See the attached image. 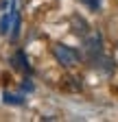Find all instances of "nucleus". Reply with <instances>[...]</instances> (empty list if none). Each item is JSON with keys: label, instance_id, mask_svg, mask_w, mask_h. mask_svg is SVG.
I'll return each mask as SVG.
<instances>
[{"label": "nucleus", "instance_id": "f257e3e1", "mask_svg": "<svg viewBox=\"0 0 118 122\" xmlns=\"http://www.w3.org/2000/svg\"><path fill=\"white\" fill-rule=\"evenodd\" d=\"M53 57H55L57 63L64 66V68H75L79 61H81L79 50L70 48V46H66V44H55L53 46Z\"/></svg>", "mask_w": 118, "mask_h": 122}, {"label": "nucleus", "instance_id": "f03ea898", "mask_svg": "<svg viewBox=\"0 0 118 122\" xmlns=\"http://www.w3.org/2000/svg\"><path fill=\"white\" fill-rule=\"evenodd\" d=\"M81 50L85 55V59H92L94 55H101L103 52V35L101 33H87L83 37V46H81Z\"/></svg>", "mask_w": 118, "mask_h": 122}, {"label": "nucleus", "instance_id": "7ed1b4c3", "mask_svg": "<svg viewBox=\"0 0 118 122\" xmlns=\"http://www.w3.org/2000/svg\"><path fill=\"white\" fill-rule=\"evenodd\" d=\"M87 63H90V68L92 70H96L98 74H103V76H112L114 74V59L112 57H107V55H94L92 59H87Z\"/></svg>", "mask_w": 118, "mask_h": 122}, {"label": "nucleus", "instance_id": "20e7f679", "mask_svg": "<svg viewBox=\"0 0 118 122\" xmlns=\"http://www.w3.org/2000/svg\"><path fill=\"white\" fill-rule=\"evenodd\" d=\"M18 0H11V30H9V39L18 41L20 37V28H22V20H20V11H18Z\"/></svg>", "mask_w": 118, "mask_h": 122}, {"label": "nucleus", "instance_id": "39448f33", "mask_svg": "<svg viewBox=\"0 0 118 122\" xmlns=\"http://www.w3.org/2000/svg\"><path fill=\"white\" fill-rule=\"evenodd\" d=\"M11 68H13V70H18V72H24V74L31 72L28 59H26V55H24L22 50H16V52H13V57H11Z\"/></svg>", "mask_w": 118, "mask_h": 122}, {"label": "nucleus", "instance_id": "423d86ee", "mask_svg": "<svg viewBox=\"0 0 118 122\" xmlns=\"http://www.w3.org/2000/svg\"><path fill=\"white\" fill-rule=\"evenodd\" d=\"M70 26H72V30H75L77 35H81V37H85L87 33H90V24H87L79 13H75V15L70 18Z\"/></svg>", "mask_w": 118, "mask_h": 122}, {"label": "nucleus", "instance_id": "0eeeda50", "mask_svg": "<svg viewBox=\"0 0 118 122\" xmlns=\"http://www.w3.org/2000/svg\"><path fill=\"white\" fill-rule=\"evenodd\" d=\"M2 100H5L7 105H16V107H20V105L26 102L22 94H11V92H5V94H2Z\"/></svg>", "mask_w": 118, "mask_h": 122}, {"label": "nucleus", "instance_id": "6e6552de", "mask_svg": "<svg viewBox=\"0 0 118 122\" xmlns=\"http://www.w3.org/2000/svg\"><path fill=\"white\" fill-rule=\"evenodd\" d=\"M11 30V15H2L0 18V35H9Z\"/></svg>", "mask_w": 118, "mask_h": 122}, {"label": "nucleus", "instance_id": "1a4fd4ad", "mask_svg": "<svg viewBox=\"0 0 118 122\" xmlns=\"http://www.w3.org/2000/svg\"><path fill=\"white\" fill-rule=\"evenodd\" d=\"M81 2H83L85 7H90V11H98V9H101V2H103V0H81Z\"/></svg>", "mask_w": 118, "mask_h": 122}, {"label": "nucleus", "instance_id": "9d476101", "mask_svg": "<svg viewBox=\"0 0 118 122\" xmlns=\"http://www.w3.org/2000/svg\"><path fill=\"white\" fill-rule=\"evenodd\" d=\"M20 87H22V92H33V89H35V85H33V81H31V79H24Z\"/></svg>", "mask_w": 118, "mask_h": 122}]
</instances>
